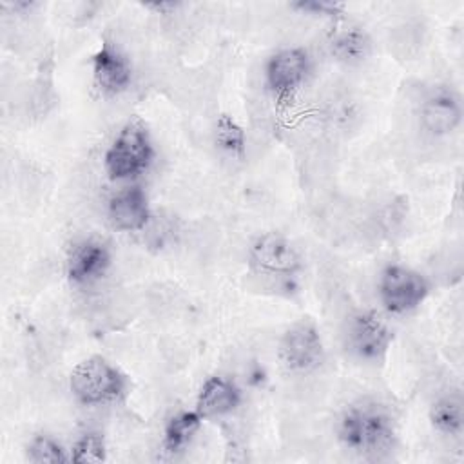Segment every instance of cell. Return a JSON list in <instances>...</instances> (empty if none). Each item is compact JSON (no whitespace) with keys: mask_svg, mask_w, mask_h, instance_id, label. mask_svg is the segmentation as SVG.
<instances>
[{"mask_svg":"<svg viewBox=\"0 0 464 464\" xmlns=\"http://www.w3.org/2000/svg\"><path fill=\"white\" fill-rule=\"evenodd\" d=\"M337 439L352 453L379 459L395 444V420L384 406L373 401H359L341 413Z\"/></svg>","mask_w":464,"mask_h":464,"instance_id":"6da1fadb","label":"cell"},{"mask_svg":"<svg viewBox=\"0 0 464 464\" xmlns=\"http://www.w3.org/2000/svg\"><path fill=\"white\" fill-rule=\"evenodd\" d=\"M154 160V145L147 123L134 116L116 134L103 156L111 179H130L143 174Z\"/></svg>","mask_w":464,"mask_h":464,"instance_id":"7a4b0ae2","label":"cell"},{"mask_svg":"<svg viewBox=\"0 0 464 464\" xmlns=\"http://www.w3.org/2000/svg\"><path fill=\"white\" fill-rule=\"evenodd\" d=\"M69 388L83 406H98L120 401L127 393L129 381L105 357L91 355L72 368Z\"/></svg>","mask_w":464,"mask_h":464,"instance_id":"3957f363","label":"cell"},{"mask_svg":"<svg viewBox=\"0 0 464 464\" xmlns=\"http://www.w3.org/2000/svg\"><path fill=\"white\" fill-rule=\"evenodd\" d=\"M377 294L382 308L392 315L417 310L430 294V281L404 265H388L379 276Z\"/></svg>","mask_w":464,"mask_h":464,"instance_id":"277c9868","label":"cell"},{"mask_svg":"<svg viewBox=\"0 0 464 464\" xmlns=\"http://www.w3.org/2000/svg\"><path fill=\"white\" fill-rule=\"evenodd\" d=\"M343 341L346 350L368 362L382 361L388 353L393 332L382 315L373 310H357L350 314L344 321L343 328Z\"/></svg>","mask_w":464,"mask_h":464,"instance_id":"5b68a950","label":"cell"},{"mask_svg":"<svg viewBox=\"0 0 464 464\" xmlns=\"http://www.w3.org/2000/svg\"><path fill=\"white\" fill-rule=\"evenodd\" d=\"M277 357L290 372L308 373L315 370L324 357L323 339L315 323L304 317L294 321L277 343Z\"/></svg>","mask_w":464,"mask_h":464,"instance_id":"8992f818","label":"cell"},{"mask_svg":"<svg viewBox=\"0 0 464 464\" xmlns=\"http://www.w3.org/2000/svg\"><path fill=\"white\" fill-rule=\"evenodd\" d=\"M248 266L265 276H294L301 270L303 259L288 237L279 232H266L252 243Z\"/></svg>","mask_w":464,"mask_h":464,"instance_id":"52a82bcc","label":"cell"},{"mask_svg":"<svg viewBox=\"0 0 464 464\" xmlns=\"http://www.w3.org/2000/svg\"><path fill=\"white\" fill-rule=\"evenodd\" d=\"M310 67V54L303 47L281 49L265 65L266 87L277 96H288L303 85Z\"/></svg>","mask_w":464,"mask_h":464,"instance_id":"ba28073f","label":"cell"},{"mask_svg":"<svg viewBox=\"0 0 464 464\" xmlns=\"http://www.w3.org/2000/svg\"><path fill=\"white\" fill-rule=\"evenodd\" d=\"M92 80L100 92L105 96H116L130 85L132 69L125 54L112 45L111 42L103 40L100 49L92 54Z\"/></svg>","mask_w":464,"mask_h":464,"instance_id":"9c48e42d","label":"cell"},{"mask_svg":"<svg viewBox=\"0 0 464 464\" xmlns=\"http://www.w3.org/2000/svg\"><path fill=\"white\" fill-rule=\"evenodd\" d=\"M107 216L112 228L120 232H140L149 225L150 207L147 194L140 187L118 190L107 205Z\"/></svg>","mask_w":464,"mask_h":464,"instance_id":"30bf717a","label":"cell"},{"mask_svg":"<svg viewBox=\"0 0 464 464\" xmlns=\"http://www.w3.org/2000/svg\"><path fill=\"white\" fill-rule=\"evenodd\" d=\"M109 266V248L96 239H85L74 245L67 257V277L72 285H91L103 277Z\"/></svg>","mask_w":464,"mask_h":464,"instance_id":"8fae6325","label":"cell"},{"mask_svg":"<svg viewBox=\"0 0 464 464\" xmlns=\"http://www.w3.org/2000/svg\"><path fill=\"white\" fill-rule=\"evenodd\" d=\"M243 401L239 386L223 375L208 377L196 397V411L203 419L230 415Z\"/></svg>","mask_w":464,"mask_h":464,"instance_id":"7c38bea8","label":"cell"},{"mask_svg":"<svg viewBox=\"0 0 464 464\" xmlns=\"http://www.w3.org/2000/svg\"><path fill=\"white\" fill-rule=\"evenodd\" d=\"M462 121L460 100L450 91L428 96L420 105V123L433 136L451 134Z\"/></svg>","mask_w":464,"mask_h":464,"instance_id":"4fadbf2b","label":"cell"},{"mask_svg":"<svg viewBox=\"0 0 464 464\" xmlns=\"http://www.w3.org/2000/svg\"><path fill=\"white\" fill-rule=\"evenodd\" d=\"M203 420L205 419L196 410L174 413L163 428V450L170 455L183 451L199 431Z\"/></svg>","mask_w":464,"mask_h":464,"instance_id":"5bb4252c","label":"cell"},{"mask_svg":"<svg viewBox=\"0 0 464 464\" xmlns=\"http://www.w3.org/2000/svg\"><path fill=\"white\" fill-rule=\"evenodd\" d=\"M431 426L450 437H459L464 430V410L460 393H448L437 399L430 408Z\"/></svg>","mask_w":464,"mask_h":464,"instance_id":"9a60e30c","label":"cell"},{"mask_svg":"<svg viewBox=\"0 0 464 464\" xmlns=\"http://www.w3.org/2000/svg\"><path fill=\"white\" fill-rule=\"evenodd\" d=\"M372 51L370 36L359 29L350 27L337 33L332 40V54L344 63H361Z\"/></svg>","mask_w":464,"mask_h":464,"instance_id":"2e32d148","label":"cell"},{"mask_svg":"<svg viewBox=\"0 0 464 464\" xmlns=\"http://www.w3.org/2000/svg\"><path fill=\"white\" fill-rule=\"evenodd\" d=\"M214 141L225 154L236 160H245L246 136L243 127L230 114L218 116L214 127Z\"/></svg>","mask_w":464,"mask_h":464,"instance_id":"e0dca14e","label":"cell"},{"mask_svg":"<svg viewBox=\"0 0 464 464\" xmlns=\"http://www.w3.org/2000/svg\"><path fill=\"white\" fill-rule=\"evenodd\" d=\"M27 460L34 464L71 462V455L51 435H34L27 446Z\"/></svg>","mask_w":464,"mask_h":464,"instance_id":"ac0fdd59","label":"cell"},{"mask_svg":"<svg viewBox=\"0 0 464 464\" xmlns=\"http://www.w3.org/2000/svg\"><path fill=\"white\" fill-rule=\"evenodd\" d=\"M71 462L78 464H98L107 459V446L100 433H83L71 448Z\"/></svg>","mask_w":464,"mask_h":464,"instance_id":"d6986e66","label":"cell"},{"mask_svg":"<svg viewBox=\"0 0 464 464\" xmlns=\"http://www.w3.org/2000/svg\"><path fill=\"white\" fill-rule=\"evenodd\" d=\"M292 7L299 9L303 13H310V14H317V16H328V18H335V16L344 13V4L328 2V0H301V2L292 4Z\"/></svg>","mask_w":464,"mask_h":464,"instance_id":"ffe728a7","label":"cell"}]
</instances>
